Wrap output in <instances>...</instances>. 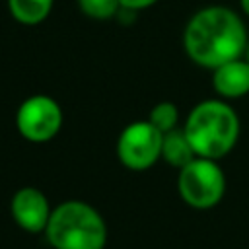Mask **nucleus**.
Here are the masks:
<instances>
[{
    "label": "nucleus",
    "instance_id": "10",
    "mask_svg": "<svg viewBox=\"0 0 249 249\" xmlns=\"http://www.w3.org/2000/svg\"><path fill=\"white\" fill-rule=\"evenodd\" d=\"M53 4L54 0H8V10L16 21L37 25L49 18Z\"/></svg>",
    "mask_w": 249,
    "mask_h": 249
},
{
    "label": "nucleus",
    "instance_id": "14",
    "mask_svg": "<svg viewBox=\"0 0 249 249\" xmlns=\"http://www.w3.org/2000/svg\"><path fill=\"white\" fill-rule=\"evenodd\" d=\"M239 4H241V10L249 16V0H239Z\"/></svg>",
    "mask_w": 249,
    "mask_h": 249
},
{
    "label": "nucleus",
    "instance_id": "12",
    "mask_svg": "<svg viewBox=\"0 0 249 249\" xmlns=\"http://www.w3.org/2000/svg\"><path fill=\"white\" fill-rule=\"evenodd\" d=\"M78 8L82 10V14L93 19H109L119 12L121 2L119 0H78Z\"/></svg>",
    "mask_w": 249,
    "mask_h": 249
},
{
    "label": "nucleus",
    "instance_id": "1",
    "mask_svg": "<svg viewBox=\"0 0 249 249\" xmlns=\"http://www.w3.org/2000/svg\"><path fill=\"white\" fill-rule=\"evenodd\" d=\"M247 41V29L241 18L224 6L198 10L189 19L183 33L187 56L195 64L210 70L239 58L245 53Z\"/></svg>",
    "mask_w": 249,
    "mask_h": 249
},
{
    "label": "nucleus",
    "instance_id": "2",
    "mask_svg": "<svg viewBox=\"0 0 249 249\" xmlns=\"http://www.w3.org/2000/svg\"><path fill=\"white\" fill-rule=\"evenodd\" d=\"M183 130L198 158L220 160L239 138V119L226 101L204 99L191 109Z\"/></svg>",
    "mask_w": 249,
    "mask_h": 249
},
{
    "label": "nucleus",
    "instance_id": "11",
    "mask_svg": "<svg viewBox=\"0 0 249 249\" xmlns=\"http://www.w3.org/2000/svg\"><path fill=\"white\" fill-rule=\"evenodd\" d=\"M148 121H150L161 134H165V132L177 128V123H179V109H177V105L171 103V101H160L158 105L152 107Z\"/></svg>",
    "mask_w": 249,
    "mask_h": 249
},
{
    "label": "nucleus",
    "instance_id": "6",
    "mask_svg": "<svg viewBox=\"0 0 249 249\" xmlns=\"http://www.w3.org/2000/svg\"><path fill=\"white\" fill-rule=\"evenodd\" d=\"M16 126L29 142H49L62 126V109L49 95H31L18 107Z\"/></svg>",
    "mask_w": 249,
    "mask_h": 249
},
{
    "label": "nucleus",
    "instance_id": "3",
    "mask_svg": "<svg viewBox=\"0 0 249 249\" xmlns=\"http://www.w3.org/2000/svg\"><path fill=\"white\" fill-rule=\"evenodd\" d=\"M45 235L54 249H103L107 226L101 214L88 202L66 200L51 212Z\"/></svg>",
    "mask_w": 249,
    "mask_h": 249
},
{
    "label": "nucleus",
    "instance_id": "8",
    "mask_svg": "<svg viewBox=\"0 0 249 249\" xmlns=\"http://www.w3.org/2000/svg\"><path fill=\"white\" fill-rule=\"evenodd\" d=\"M212 84L218 95L228 99L249 93V62L239 56L216 66L212 70Z\"/></svg>",
    "mask_w": 249,
    "mask_h": 249
},
{
    "label": "nucleus",
    "instance_id": "5",
    "mask_svg": "<svg viewBox=\"0 0 249 249\" xmlns=\"http://www.w3.org/2000/svg\"><path fill=\"white\" fill-rule=\"evenodd\" d=\"M163 134L150 121H136L123 128L117 140L121 163L132 171H144L161 158Z\"/></svg>",
    "mask_w": 249,
    "mask_h": 249
},
{
    "label": "nucleus",
    "instance_id": "9",
    "mask_svg": "<svg viewBox=\"0 0 249 249\" xmlns=\"http://www.w3.org/2000/svg\"><path fill=\"white\" fill-rule=\"evenodd\" d=\"M161 158L171 165V167H185L189 161H193L196 158L187 134L183 128H173L169 132L163 134L161 140Z\"/></svg>",
    "mask_w": 249,
    "mask_h": 249
},
{
    "label": "nucleus",
    "instance_id": "4",
    "mask_svg": "<svg viewBox=\"0 0 249 249\" xmlns=\"http://www.w3.org/2000/svg\"><path fill=\"white\" fill-rule=\"evenodd\" d=\"M177 189L181 198L198 210L216 206L226 193V175L216 160L195 158L179 169Z\"/></svg>",
    "mask_w": 249,
    "mask_h": 249
},
{
    "label": "nucleus",
    "instance_id": "15",
    "mask_svg": "<svg viewBox=\"0 0 249 249\" xmlns=\"http://www.w3.org/2000/svg\"><path fill=\"white\" fill-rule=\"evenodd\" d=\"M243 54H245V60L249 62V41H247V47H245V53Z\"/></svg>",
    "mask_w": 249,
    "mask_h": 249
},
{
    "label": "nucleus",
    "instance_id": "7",
    "mask_svg": "<svg viewBox=\"0 0 249 249\" xmlns=\"http://www.w3.org/2000/svg\"><path fill=\"white\" fill-rule=\"evenodd\" d=\"M10 208L16 224L29 233L45 231L53 212L47 196L35 187H23L16 191V195L12 196Z\"/></svg>",
    "mask_w": 249,
    "mask_h": 249
},
{
    "label": "nucleus",
    "instance_id": "13",
    "mask_svg": "<svg viewBox=\"0 0 249 249\" xmlns=\"http://www.w3.org/2000/svg\"><path fill=\"white\" fill-rule=\"evenodd\" d=\"M119 2H121V8H123V10L136 12V10L150 8V6H154V4L160 2V0H119Z\"/></svg>",
    "mask_w": 249,
    "mask_h": 249
}]
</instances>
